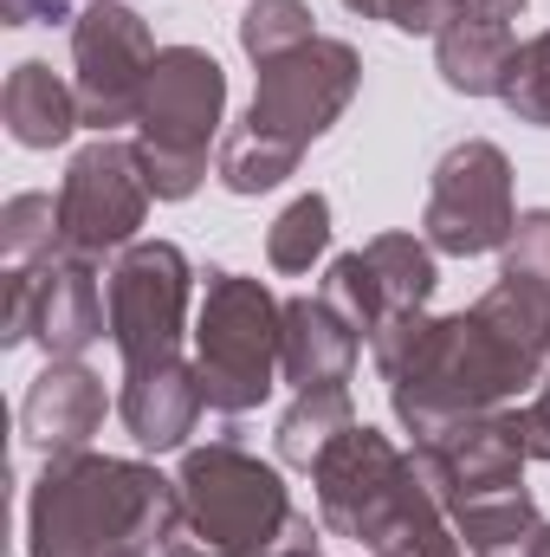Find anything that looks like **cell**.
Returning a JSON list of instances; mask_svg holds the SVG:
<instances>
[{
  "label": "cell",
  "instance_id": "cell-1",
  "mask_svg": "<svg viewBox=\"0 0 550 557\" xmlns=\"http://www.w3.org/2000/svg\"><path fill=\"white\" fill-rule=\"evenodd\" d=\"M550 370V292L499 278L479 305L421 318L409 344L383 363L389 409L414 441L466 416L505 409Z\"/></svg>",
  "mask_w": 550,
  "mask_h": 557
},
{
  "label": "cell",
  "instance_id": "cell-2",
  "mask_svg": "<svg viewBox=\"0 0 550 557\" xmlns=\"http://www.w3.org/2000/svg\"><path fill=\"white\" fill-rule=\"evenodd\" d=\"M175 480L117 454H46L26 493V557H130L162 552Z\"/></svg>",
  "mask_w": 550,
  "mask_h": 557
},
{
  "label": "cell",
  "instance_id": "cell-3",
  "mask_svg": "<svg viewBox=\"0 0 550 557\" xmlns=\"http://www.w3.org/2000/svg\"><path fill=\"white\" fill-rule=\"evenodd\" d=\"M311 486H317V519L324 532L337 539H357L363 552H396V557H460V539L440 512V499L421 486L414 460L376 434L370 421L343 428L317 467H311Z\"/></svg>",
  "mask_w": 550,
  "mask_h": 557
},
{
  "label": "cell",
  "instance_id": "cell-4",
  "mask_svg": "<svg viewBox=\"0 0 550 557\" xmlns=\"http://www.w3.org/2000/svg\"><path fill=\"white\" fill-rule=\"evenodd\" d=\"M298 525L273 460L247 454L234 434L188 447L175 473V512L162 532V557H273Z\"/></svg>",
  "mask_w": 550,
  "mask_h": 557
},
{
  "label": "cell",
  "instance_id": "cell-5",
  "mask_svg": "<svg viewBox=\"0 0 550 557\" xmlns=\"http://www.w3.org/2000/svg\"><path fill=\"white\" fill-rule=\"evenodd\" d=\"M227 124V72L208 46H162L137 117V162L155 201H188L208 182V149Z\"/></svg>",
  "mask_w": 550,
  "mask_h": 557
},
{
  "label": "cell",
  "instance_id": "cell-6",
  "mask_svg": "<svg viewBox=\"0 0 550 557\" xmlns=\"http://www.w3.org/2000/svg\"><path fill=\"white\" fill-rule=\"evenodd\" d=\"M278 350H285V298L227 267L208 273L201 311H195V370H201L208 409L227 421L253 416L285 376Z\"/></svg>",
  "mask_w": 550,
  "mask_h": 557
},
{
  "label": "cell",
  "instance_id": "cell-7",
  "mask_svg": "<svg viewBox=\"0 0 550 557\" xmlns=\"http://www.w3.org/2000/svg\"><path fill=\"white\" fill-rule=\"evenodd\" d=\"M512 227H518L512 156L486 137L453 143L434 162L427 208H421V240L447 260H486V253H505Z\"/></svg>",
  "mask_w": 550,
  "mask_h": 557
},
{
  "label": "cell",
  "instance_id": "cell-8",
  "mask_svg": "<svg viewBox=\"0 0 550 557\" xmlns=\"http://www.w3.org/2000/svg\"><path fill=\"white\" fill-rule=\"evenodd\" d=\"M357 85H363V52L350 39L317 33V39H304V46H291V52H278V59L260 65L253 104H247V131H260V137H273L304 156L350 111Z\"/></svg>",
  "mask_w": 550,
  "mask_h": 557
},
{
  "label": "cell",
  "instance_id": "cell-9",
  "mask_svg": "<svg viewBox=\"0 0 550 557\" xmlns=\"http://www.w3.org/2000/svg\"><path fill=\"white\" fill-rule=\"evenodd\" d=\"M111 337V305L98 292V260L46 253L33 267H7L0 278V344H39L46 357H85Z\"/></svg>",
  "mask_w": 550,
  "mask_h": 557
},
{
  "label": "cell",
  "instance_id": "cell-10",
  "mask_svg": "<svg viewBox=\"0 0 550 557\" xmlns=\"http://www.w3.org/2000/svg\"><path fill=\"white\" fill-rule=\"evenodd\" d=\"M104 305H111V344L117 363L142 370L162 357H182L188 337V305H195V267L175 240H137L111 260L104 278Z\"/></svg>",
  "mask_w": 550,
  "mask_h": 557
},
{
  "label": "cell",
  "instance_id": "cell-11",
  "mask_svg": "<svg viewBox=\"0 0 550 557\" xmlns=\"http://www.w3.org/2000/svg\"><path fill=\"white\" fill-rule=\"evenodd\" d=\"M155 33L137 7L124 0H91L78 20H72V85H78V111H85V131L111 137L117 124H137L142 117V91H149V72H155Z\"/></svg>",
  "mask_w": 550,
  "mask_h": 557
},
{
  "label": "cell",
  "instance_id": "cell-12",
  "mask_svg": "<svg viewBox=\"0 0 550 557\" xmlns=\"http://www.w3.org/2000/svg\"><path fill=\"white\" fill-rule=\"evenodd\" d=\"M149 182H142L137 143L98 137L85 143L59 182V253L72 260H104L137 247V227L149 214Z\"/></svg>",
  "mask_w": 550,
  "mask_h": 557
},
{
  "label": "cell",
  "instance_id": "cell-13",
  "mask_svg": "<svg viewBox=\"0 0 550 557\" xmlns=\"http://www.w3.org/2000/svg\"><path fill=\"white\" fill-rule=\"evenodd\" d=\"M434 285H440V267H434L427 240H414V234H376L370 247L330 260L324 298L343 311V324L363 344H376L383 331H396L409 318H427Z\"/></svg>",
  "mask_w": 550,
  "mask_h": 557
},
{
  "label": "cell",
  "instance_id": "cell-14",
  "mask_svg": "<svg viewBox=\"0 0 550 557\" xmlns=\"http://www.w3.org/2000/svg\"><path fill=\"white\" fill-rule=\"evenodd\" d=\"M421 486L440 499V512H460L473 499H492V493H518L525 486V409H486V416H466L427 441L409 447Z\"/></svg>",
  "mask_w": 550,
  "mask_h": 557
},
{
  "label": "cell",
  "instance_id": "cell-15",
  "mask_svg": "<svg viewBox=\"0 0 550 557\" xmlns=\"http://www.w3.org/2000/svg\"><path fill=\"white\" fill-rule=\"evenodd\" d=\"M104 409H111L104 376L85 357H46V370L20 396V434L39 454H78L104 428Z\"/></svg>",
  "mask_w": 550,
  "mask_h": 557
},
{
  "label": "cell",
  "instance_id": "cell-16",
  "mask_svg": "<svg viewBox=\"0 0 550 557\" xmlns=\"http://www.w3.org/2000/svg\"><path fill=\"white\" fill-rule=\"evenodd\" d=\"M208 409V389H201V370L188 357H162V363H142L124 370V396H117V416L130 428L142 454H182L188 434L201 428Z\"/></svg>",
  "mask_w": 550,
  "mask_h": 557
},
{
  "label": "cell",
  "instance_id": "cell-17",
  "mask_svg": "<svg viewBox=\"0 0 550 557\" xmlns=\"http://www.w3.org/2000/svg\"><path fill=\"white\" fill-rule=\"evenodd\" d=\"M357 357H363V337L343 324V311H337L324 292L285 298V350H278L285 383H298V389L350 383V376H357Z\"/></svg>",
  "mask_w": 550,
  "mask_h": 557
},
{
  "label": "cell",
  "instance_id": "cell-18",
  "mask_svg": "<svg viewBox=\"0 0 550 557\" xmlns=\"http://www.w3.org/2000/svg\"><path fill=\"white\" fill-rule=\"evenodd\" d=\"M0 117H7V137L20 143V149H59V143H72V131L85 124L78 85H65L46 59H20L7 72Z\"/></svg>",
  "mask_w": 550,
  "mask_h": 557
},
{
  "label": "cell",
  "instance_id": "cell-19",
  "mask_svg": "<svg viewBox=\"0 0 550 557\" xmlns=\"http://www.w3.org/2000/svg\"><path fill=\"white\" fill-rule=\"evenodd\" d=\"M518 52V26L512 20H486V13H460L440 39H434V65L440 85L460 98H499L505 72Z\"/></svg>",
  "mask_w": 550,
  "mask_h": 557
},
{
  "label": "cell",
  "instance_id": "cell-20",
  "mask_svg": "<svg viewBox=\"0 0 550 557\" xmlns=\"http://www.w3.org/2000/svg\"><path fill=\"white\" fill-rule=\"evenodd\" d=\"M343 428H357V403H350V383H330V389H298V403L278 416V460L285 467H317V454L343 434Z\"/></svg>",
  "mask_w": 550,
  "mask_h": 557
},
{
  "label": "cell",
  "instance_id": "cell-21",
  "mask_svg": "<svg viewBox=\"0 0 550 557\" xmlns=\"http://www.w3.org/2000/svg\"><path fill=\"white\" fill-rule=\"evenodd\" d=\"M447 525L473 557H486V552H525V539L545 519H538V499L518 486V493H492V499H473V506L447 512Z\"/></svg>",
  "mask_w": 550,
  "mask_h": 557
},
{
  "label": "cell",
  "instance_id": "cell-22",
  "mask_svg": "<svg viewBox=\"0 0 550 557\" xmlns=\"http://www.w3.org/2000/svg\"><path fill=\"white\" fill-rule=\"evenodd\" d=\"M291 169H298V149L260 137V131H247V124L227 131V137H221V156H214V175H221L227 195H266V188H278Z\"/></svg>",
  "mask_w": 550,
  "mask_h": 557
},
{
  "label": "cell",
  "instance_id": "cell-23",
  "mask_svg": "<svg viewBox=\"0 0 550 557\" xmlns=\"http://www.w3.org/2000/svg\"><path fill=\"white\" fill-rule=\"evenodd\" d=\"M324 253H330V201L311 188L266 227V260L273 273H311Z\"/></svg>",
  "mask_w": 550,
  "mask_h": 557
},
{
  "label": "cell",
  "instance_id": "cell-24",
  "mask_svg": "<svg viewBox=\"0 0 550 557\" xmlns=\"http://www.w3.org/2000/svg\"><path fill=\"white\" fill-rule=\"evenodd\" d=\"M0 253H7V267H33V260L59 253V195H39V188L13 195L0 208Z\"/></svg>",
  "mask_w": 550,
  "mask_h": 557
},
{
  "label": "cell",
  "instance_id": "cell-25",
  "mask_svg": "<svg viewBox=\"0 0 550 557\" xmlns=\"http://www.w3.org/2000/svg\"><path fill=\"white\" fill-rule=\"evenodd\" d=\"M311 20H317V13H311L304 0H253V7L240 13V52H247L253 65H266V59H278V52L317 39Z\"/></svg>",
  "mask_w": 550,
  "mask_h": 557
},
{
  "label": "cell",
  "instance_id": "cell-26",
  "mask_svg": "<svg viewBox=\"0 0 550 557\" xmlns=\"http://www.w3.org/2000/svg\"><path fill=\"white\" fill-rule=\"evenodd\" d=\"M499 104H505L518 124L550 131V26L532 33V39H518L512 72H505V85H499Z\"/></svg>",
  "mask_w": 550,
  "mask_h": 557
},
{
  "label": "cell",
  "instance_id": "cell-27",
  "mask_svg": "<svg viewBox=\"0 0 550 557\" xmlns=\"http://www.w3.org/2000/svg\"><path fill=\"white\" fill-rule=\"evenodd\" d=\"M499 278H518V285H532V292H550V208L518 214V227H512V240H505Z\"/></svg>",
  "mask_w": 550,
  "mask_h": 557
},
{
  "label": "cell",
  "instance_id": "cell-28",
  "mask_svg": "<svg viewBox=\"0 0 550 557\" xmlns=\"http://www.w3.org/2000/svg\"><path fill=\"white\" fill-rule=\"evenodd\" d=\"M78 20L72 0H0V26H59Z\"/></svg>",
  "mask_w": 550,
  "mask_h": 557
},
{
  "label": "cell",
  "instance_id": "cell-29",
  "mask_svg": "<svg viewBox=\"0 0 550 557\" xmlns=\"http://www.w3.org/2000/svg\"><path fill=\"white\" fill-rule=\"evenodd\" d=\"M273 557H324V552H317V532H311V519H304V512H298V525H291V539H285V545H278Z\"/></svg>",
  "mask_w": 550,
  "mask_h": 557
},
{
  "label": "cell",
  "instance_id": "cell-30",
  "mask_svg": "<svg viewBox=\"0 0 550 557\" xmlns=\"http://www.w3.org/2000/svg\"><path fill=\"white\" fill-rule=\"evenodd\" d=\"M357 20H389V0H343Z\"/></svg>",
  "mask_w": 550,
  "mask_h": 557
},
{
  "label": "cell",
  "instance_id": "cell-31",
  "mask_svg": "<svg viewBox=\"0 0 550 557\" xmlns=\"http://www.w3.org/2000/svg\"><path fill=\"white\" fill-rule=\"evenodd\" d=\"M518 557H550V525H538V532L525 539V552H518Z\"/></svg>",
  "mask_w": 550,
  "mask_h": 557
},
{
  "label": "cell",
  "instance_id": "cell-32",
  "mask_svg": "<svg viewBox=\"0 0 550 557\" xmlns=\"http://www.w3.org/2000/svg\"><path fill=\"white\" fill-rule=\"evenodd\" d=\"M370 557H396V552H370Z\"/></svg>",
  "mask_w": 550,
  "mask_h": 557
},
{
  "label": "cell",
  "instance_id": "cell-33",
  "mask_svg": "<svg viewBox=\"0 0 550 557\" xmlns=\"http://www.w3.org/2000/svg\"><path fill=\"white\" fill-rule=\"evenodd\" d=\"M486 557H505V552H486Z\"/></svg>",
  "mask_w": 550,
  "mask_h": 557
}]
</instances>
